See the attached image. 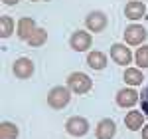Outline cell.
<instances>
[{
	"instance_id": "cell-1",
	"label": "cell",
	"mask_w": 148,
	"mask_h": 139,
	"mask_svg": "<svg viewBox=\"0 0 148 139\" xmlns=\"http://www.w3.org/2000/svg\"><path fill=\"white\" fill-rule=\"evenodd\" d=\"M69 92H71L69 88L56 85L53 90H49V93H47V105L53 107V109H63L71 101V93Z\"/></svg>"
},
{
	"instance_id": "cell-2",
	"label": "cell",
	"mask_w": 148,
	"mask_h": 139,
	"mask_svg": "<svg viewBox=\"0 0 148 139\" xmlns=\"http://www.w3.org/2000/svg\"><path fill=\"white\" fill-rule=\"evenodd\" d=\"M67 88L73 93H87L93 88V81L87 74L73 72V74H69V78H67Z\"/></svg>"
},
{
	"instance_id": "cell-3",
	"label": "cell",
	"mask_w": 148,
	"mask_h": 139,
	"mask_svg": "<svg viewBox=\"0 0 148 139\" xmlns=\"http://www.w3.org/2000/svg\"><path fill=\"white\" fill-rule=\"evenodd\" d=\"M146 28L140 24H130L125 28V42L128 46H140L146 40Z\"/></svg>"
},
{
	"instance_id": "cell-4",
	"label": "cell",
	"mask_w": 148,
	"mask_h": 139,
	"mask_svg": "<svg viewBox=\"0 0 148 139\" xmlns=\"http://www.w3.org/2000/svg\"><path fill=\"white\" fill-rule=\"evenodd\" d=\"M65 129H67L69 135H73V137H83V135H87V131H89V121H87L85 117L73 115L65 121Z\"/></svg>"
},
{
	"instance_id": "cell-5",
	"label": "cell",
	"mask_w": 148,
	"mask_h": 139,
	"mask_svg": "<svg viewBox=\"0 0 148 139\" xmlns=\"http://www.w3.org/2000/svg\"><path fill=\"white\" fill-rule=\"evenodd\" d=\"M69 44H71V48H73L75 52H85V50H89V48L93 46V38H91V34L85 32V30H75V32L71 34Z\"/></svg>"
},
{
	"instance_id": "cell-6",
	"label": "cell",
	"mask_w": 148,
	"mask_h": 139,
	"mask_svg": "<svg viewBox=\"0 0 148 139\" xmlns=\"http://www.w3.org/2000/svg\"><path fill=\"white\" fill-rule=\"evenodd\" d=\"M140 101V93L134 88H125L116 92V105L119 107H134V104Z\"/></svg>"
},
{
	"instance_id": "cell-7",
	"label": "cell",
	"mask_w": 148,
	"mask_h": 139,
	"mask_svg": "<svg viewBox=\"0 0 148 139\" xmlns=\"http://www.w3.org/2000/svg\"><path fill=\"white\" fill-rule=\"evenodd\" d=\"M111 58H113V62H116L119 66H128V64L132 62V52L128 50V46L116 42V44L111 46Z\"/></svg>"
},
{
	"instance_id": "cell-8",
	"label": "cell",
	"mask_w": 148,
	"mask_h": 139,
	"mask_svg": "<svg viewBox=\"0 0 148 139\" xmlns=\"http://www.w3.org/2000/svg\"><path fill=\"white\" fill-rule=\"evenodd\" d=\"M12 72H14L16 78L28 80V78H32V74H34V62L30 58H18L14 62V66H12Z\"/></svg>"
},
{
	"instance_id": "cell-9",
	"label": "cell",
	"mask_w": 148,
	"mask_h": 139,
	"mask_svg": "<svg viewBox=\"0 0 148 139\" xmlns=\"http://www.w3.org/2000/svg\"><path fill=\"white\" fill-rule=\"evenodd\" d=\"M85 24H87V28H89L91 32H103V30L107 28V14L95 10V12H91V14L87 16Z\"/></svg>"
},
{
	"instance_id": "cell-10",
	"label": "cell",
	"mask_w": 148,
	"mask_h": 139,
	"mask_svg": "<svg viewBox=\"0 0 148 139\" xmlns=\"http://www.w3.org/2000/svg\"><path fill=\"white\" fill-rule=\"evenodd\" d=\"M114 133H116V125H114L113 119H101L97 123V129H95V135L97 139H113Z\"/></svg>"
},
{
	"instance_id": "cell-11",
	"label": "cell",
	"mask_w": 148,
	"mask_h": 139,
	"mask_svg": "<svg viewBox=\"0 0 148 139\" xmlns=\"http://www.w3.org/2000/svg\"><path fill=\"white\" fill-rule=\"evenodd\" d=\"M38 28L34 22V18H30V16H24V18H20V22H18V28H16V34H18V38L20 40H30V36L34 34V30Z\"/></svg>"
},
{
	"instance_id": "cell-12",
	"label": "cell",
	"mask_w": 148,
	"mask_h": 139,
	"mask_svg": "<svg viewBox=\"0 0 148 139\" xmlns=\"http://www.w3.org/2000/svg\"><path fill=\"white\" fill-rule=\"evenodd\" d=\"M144 14H146V6L140 0H130L125 6V16L128 20H140V18H144Z\"/></svg>"
},
{
	"instance_id": "cell-13",
	"label": "cell",
	"mask_w": 148,
	"mask_h": 139,
	"mask_svg": "<svg viewBox=\"0 0 148 139\" xmlns=\"http://www.w3.org/2000/svg\"><path fill=\"white\" fill-rule=\"evenodd\" d=\"M125 125L130 131H138V129L144 127V113H140V111H128L125 115Z\"/></svg>"
},
{
	"instance_id": "cell-14",
	"label": "cell",
	"mask_w": 148,
	"mask_h": 139,
	"mask_svg": "<svg viewBox=\"0 0 148 139\" xmlns=\"http://www.w3.org/2000/svg\"><path fill=\"white\" fill-rule=\"evenodd\" d=\"M87 64H89V68H91V70L101 72V70L107 68V56H105L103 52H99V50L89 52V56H87Z\"/></svg>"
},
{
	"instance_id": "cell-15",
	"label": "cell",
	"mask_w": 148,
	"mask_h": 139,
	"mask_svg": "<svg viewBox=\"0 0 148 139\" xmlns=\"http://www.w3.org/2000/svg\"><path fill=\"white\" fill-rule=\"evenodd\" d=\"M125 81L128 88H134V85H140L144 81V76L138 68H126L125 70Z\"/></svg>"
},
{
	"instance_id": "cell-16",
	"label": "cell",
	"mask_w": 148,
	"mask_h": 139,
	"mask_svg": "<svg viewBox=\"0 0 148 139\" xmlns=\"http://www.w3.org/2000/svg\"><path fill=\"white\" fill-rule=\"evenodd\" d=\"M46 42H47V32L44 30V28H36L34 34L30 36V40H28V46L40 48V46H44Z\"/></svg>"
},
{
	"instance_id": "cell-17",
	"label": "cell",
	"mask_w": 148,
	"mask_h": 139,
	"mask_svg": "<svg viewBox=\"0 0 148 139\" xmlns=\"http://www.w3.org/2000/svg\"><path fill=\"white\" fill-rule=\"evenodd\" d=\"M0 139H18V127L10 121L0 123Z\"/></svg>"
},
{
	"instance_id": "cell-18",
	"label": "cell",
	"mask_w": 148,
	"mask_h": 139,
	"mask_svg": "<svg viewBox=\"0 0 148 139\" xmlns=\"http://www.w3.org/2000/svg\"><path fill=\"white\" fill-rule=\"evenodd\" d=\"M12 32H14V20L10 16H2L0 18V38L6 40L12 36Z\"/></svg>"
},
{
	"instance_id": "cell-19",
	"label": "cell",
	"mask_w": 148,
	"mask_h": 139,
	"mask_svg": "<svg viewBox=\"0 0 148 139\" xmlns=\"http://www.w3.org/2000/svg\"><path fill=\"white\" fill-rule=\"evenodd\" d=\"M134 62L138 68H148V46H140L134 54Z\"/></svg>"
},
{
	"instance_id": "cell-20",
	"label": "cell",
	"mask_w": 148,
	"mask_h": 139,
	"mask_svg": "<svg viewBox=\"0 0 148 139\" xmlns=\"http://www.w3.org/2000/svg\"><path fill=\"white\" fill-rule=\"evenodd\" d=\"M140 107H142L144 115H148V85L140 92Z\"/></svg>"
},
{
	"instance_id": "cell-21",
	"label": "cell",
	"mask_w": 148,
	"mask_h": 139,
	"mask_svg": "<svg viewBox=\"0 0 148 139\" xmlns=\"http://www.w3.org/2000/svg\"><path fill=\"white\" fill-rule=\"evenodd\" d=\"M2 4H6V6H14V4H18V0H2Z\"/></svg>"
},
{
	"instance_id": "cell-22",
	"label": "cell",
	"mask_w": 148,
	"mask_h": 139,
	"mask_svg": "<svg viewBox=\"0 0 148 139\" xmlns=\"http://www.w3.org/2000/svg\"><path fill=\"white\" fill-rule=\"evenodd\" d=\"M140 131H142V139H148V125H144Z\"/></svg>"
},
{
	"instance_id": "cell-23",
	"label": "cell",
	"mask_w": 148,
	"mask_h": 139,
	"mask_svg": "<svg viewBox=\"0 0 148 139\" xmlns=\"http://www.w3.org/2000/svg\"><path fill=\"white\" fill-rule=\"evenodd\" d=\"M34 2H36V0H34Z\"/></svg>"
}]
</instances>
